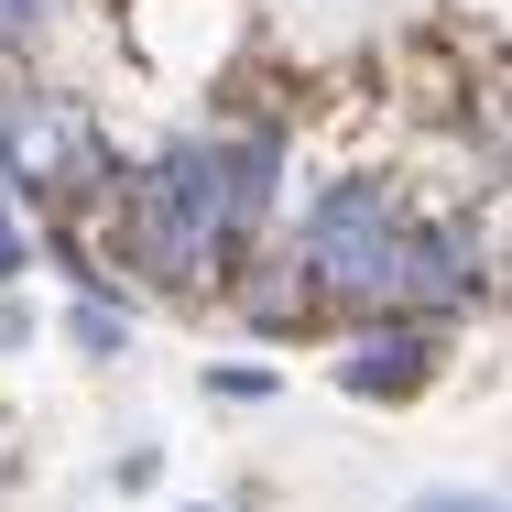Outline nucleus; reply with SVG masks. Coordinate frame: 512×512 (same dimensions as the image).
<instances>
[{"mask_svg":"<svg viewBox=\"0 0 512 512\" xmlns=\"http://www.w3.org/2000/svg\"><path fill=\"white\" fill-rule=\"evenodd\" d=\"M218 295L240 306L251 338H306L316 316H327V306H316V284H306V262H295V240H284V251H240Z\"/></svg>","mask_w":512,"mask_h":512,"instance_id":"4","label":"nucleus"},{"mask_svg":"<svg viewBox=\"0 0 512 512\" xmlns=\"http://www.w3.org/2000/svg\"><path fill=\"white\" fill-rule=\"evenodd\" d=\"M414 512H502V502H491V491H425Z\"/></svg>","mask_w":512,"mask_h":512,"instance_id":"8","label":"nucleus"},{"mask_svg":"<svg viewBox=\"0 0 512 512\" xmlns=\"http://www.w3.org/2000/svg\"><path fill=\"white\" fill-rule=\"evenodd\" d=\"M33 273V229H22V207H11V186H0V295Z\"/></svg>","mask_w":512,"mask_h":512,"instance_id":"7","label":"nucleus"},{"mask_svg":"<svg viewBox=\"0 0 512 512\" xmlns=\"http://www.w3.org/2000/svg\"><path fill=\"white\" fill-rule=\"evenodd\" d=\"M55 11H66V0H0V55H33V44L55 33Z\"/></svg>","mask_w":512,"mask_h":512,"instance_id":"6","label":"nucleus"},{"mask_svg":"<svg viewBox=\"0 0 512 512\" xmlns=\"http://www.w3.org/2000/svg\"><path fill=\"white\" fill-rule=\"evenodd\" d=\"M295 262H306L327 316H414L404 306V262H414V207L382 175H338L316 186V207L295 218Z\"/></svg>","mask_w":512,"mask_h":512,"instance_id":"2","label":"nucleus"},{"mask_svg":"<svg viewBox=\"0 0 512 512\" xmlns=\"http://www.w3.org/2000/svg\"><path fill=\"white\" fill-rule=\"evenodd\" d=\"M131 186L164 207V218L207 251V273L229 284V262L262 240V218L284 197V131H175L164 153L131 164Z\"/></svg>","mask_w":512,"mask_h":512,"instance_id":"1","label":"nucleus"},{"mask_svg":"<svg viewBox=\"0 0 512 512\" xmlns=\"http://www.w3.org/2000/svg\"><path fill=\"white\" fill-rule=\"evenodd\" d=\"M66 338H77L88 360H120V349H131V306H120L109 284H88V295L66 306Z\"/></svg>","mask_w":512,"mask_h":512,"instance_id":"5","label":"nucleus"},{"mask_svg":"<svg viewBox=\"0 0 512 512\" xmlns=\"http://www.w3.org/2000/svg\"><path fill=\"white\" fill-rule=\"evenodd\" d=\"M436 371H447V316H360V338L338 349L349 404H414Z\"/></svg>","mask_w":512,"mask_h":512,"instance_id":"3","label":"nucleus"}]
</instances>
